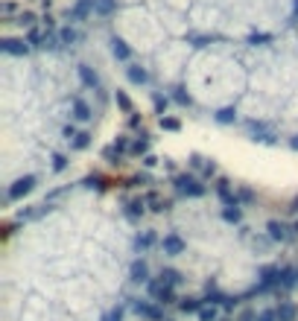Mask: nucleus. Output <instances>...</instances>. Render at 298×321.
Listing matches in <instances>:
<instances>
[]
</instances>
